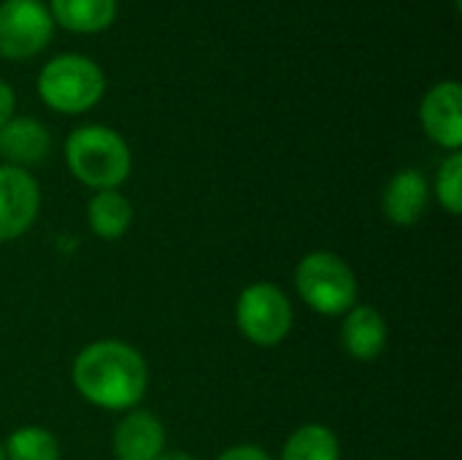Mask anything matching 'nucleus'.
Here are the masks:
<instances>
[{
  "instance_id": "1",
  "label": "nucleus",
  "mask_w": 462,
  "mask_h": 460,
  "mask_svg": "<svg viewBox=\"0 0 462 460\" xmlns=\"http://www.w3.org/2000/svg\"><path fill=\"white\" fill-rule=\"evenodd\" d=\"M70 380L87 404L106 412H130L146 393L149 366L133 344L100 339L76 355Z\"/></svg>"
},
{
  "instance_id": "2",
  "label": "nucleus",
  "mask_w": 462,
  "mask_h": 460,
  "mask_svg": "<svg viewBox=\"0 0 462 460\" xmlns=\"http://www.w3.org/2000/svg\"><path fill=\"white\" fill-rule=\"evenodd\" d=\"M68 171L95 192L119 190L133 168L127 141L106 125H81L65 138Z\"/></svg>"
},
{
  "instance_id": "3",
  "label": "nucleus",
  "mask_w": 462,
  "mask_h": 460,
  "mask_svg": "<svg viewBox=\"0 0 462 460\" xmlns=\"http://www.w3.org/2000/svg\"><path fill=\"white\" fill-rule=\"evenodd\" d=\"M106 92L103 68L87 54H57L38 73V95L57 114H84Z\"/></svg>"
},
{
  "instance_id": "4",
  "label": "nucleus",
  "mask_w": 462,
  "mask_h": 460,
  "mask_svg": "<svg viewBox=\"0 0 462 460\" xmlns=\"http://www.w3.org/2000/svg\"><path fill=\"white\" fill-rule=\"evenodd\" d=\"M298 296L322 317H341L357 304V277L349 263L328 249L300 258L295 268Z\"/></svg>"
},
{
  "instance_id": "5",
  "label": "nucleus",
  "mask_w": 462,
  "mask_h": 460,
  "mask_svg": "<svg viewBox=\"0 0 462 460\" xmlns=\"http://www.w3.org/2000/svg\"><path fill=\"white\" fill-rule=\"evenodd\" d=\"M292 304L273 282H254L236 301V325L241 336L257 347H276L292 331Z\"/></svg>"
},
{
  "instance_id": "6",
  "label": "nucleus",
  "mask_w": 462,
  "mask_h": 460,
  "mask_svg": "<svg viewBox=\"0 0 462 460\" xmlns=\"http://www.w3.org/2000/svg\"><path fill=\"white\" fill-rule=\"evenodd\" d=\"M54 19L41 0H3L0 3V57L30 60L49 46Z\"/></svg>"
},
{
  "instance_id": "7",
  "label": "nucleus",
  "mask_w": 462,
  "mask_h": 460,
  "mask_svg": "<svg viewBox=\"0 0 462 460\" xmlns=\"http://www.w3.org/2000/svg\"><path fill=\"white\" fill-rule=\"evenodd\" d=\"M41 209V187L30 171L0 165V241L24 236Z\"/></svg>"
},
{
  "instance_id": "8",
  "label": "nucleus",
  "mask_w": 462,
  "mask_h": 460,
  "mask_svg": "<svg viewBox=\"0 0 462 460\" xmlns=\"http://www.w3.org/2000/svg\"><path fill=\"white\" fill-rule=\"evenodd\" d=\"M420 122L430 141L449 152L462 146V87L460 81L447 79L433 84L420 106Z\"/></svg>"
},
{
  "instance_id": "9",
  "label": "nucleus",
  "mask_w": 462,
  "mask_h": 460,
  "mask_svg": "<svg viewBox=\"0 0 462 460\" xmlns=\"http://www.w3.org/2000/svg\"><path fill=\"white\" fill-rule=\"evenodd\" d=\"M165 426L146 409H130L114 428L116 460H157L165 453Z\"/></svg>"
},
{
  "instance_id": "10",
  "label": "nucleus",
  "mask_w": 462,
  "mask_h": 460,
  "mask_svg": "<svg viewBox=\"0 0 462 460\" xmlns=\"http://www.w3.org/2000/svg\"><path fill=\"white\" fill-rule=\"evenodd\" d=\"M428 203H430V184H428L425 174L417 168H403V171L393 174V179L387 182L384 195H382L384 217L401 228L417 225L422 220V214L428 211Z\"/></svg>"
},
{
  "instance_id": "11",
  "label": "nucleus",
  "mask_w": 462,
  "mask_h": 460,
  "mask_svg": "<svg viewBox=\"0 0 462 460\" xmlns=\"http://www.w3.org/2000/svg\"><path fill=\"white\" fill-rule=\"evenodd\" d=\"M341 347L355 361H376L387 347V323L382 312L355 304L341 323Z\"/></svg>"
},
{
  "instance_id": "12",
  "label": "nucleus",
  "mask_w": 462,
  "mask_h": 460,
  "mask_svg": "<svg viewBox=\"0 0 462 460\" xmlns=\"http://www.w3.org/2000/svg\"><path fill=\"white\" fill-rule=\"evenodd\" d=\"M51 146V136L43 122L32 117H14L0 127V155L8 160L5 165L24 168L46 160Z\"/></svg>"
},
{
  "instance_id": "13",
  "label": "nucleus",
  "mask_w": 462,
  "mask_h": 460,
  "mask_svg": "<svg viewBox=\"0 0 462 460\" xmlns=\"http://www.w3.org/2000/svg\"><path fill=\"white\" fill-rule=\"evenodd\" d=\"M49 14L54 24L70 33H103L116 19V0H51Z\"/></svg>"
},
{
  "instance_id": "14",
  "label": "nucleus",
  "mask_w": 462,
  "mask_h": 460,
  "mask_svg": "<svg viewBox=\"0 0 462 460\" xmlns=\"http://www.w3.org/2000/svg\"><path fill=\"white\" fill-rule=\"evenodd\" d=\"M87 225L97 239L116 241L133 225V203L119 190H100L87 203Z\"/></svg>"
},
{
  "instance_id": "15",
  "label": "nucleus",
  "mask_w": 462,
  "mask_h": 460,
  "mask_svg": "<svg viewBox=\"0 0 462 460\" xmlns=\"http://www.w3.org/2000/svg\"><path fill=\"white\" fill-rule=\"evenodd\" d=\"M279 460H341V442L333 428L306 423L287 437Z\"/></svg>"
},
{
  "instance_id": "16",
  "label": "nucleus",
  "mask_w": 462,
  "mask_h": 460,
  "mask_svg": "<svg viewBox=\"0 0 462 460\" xmlns=\"http://www.w3.org/2000/svg\"><path fill=\"white\" fill-rule=\"evenodd\" d=\"M5 460H60L62 447L43 426H22L8 434L3 445Z\"/></svg>"
},
{
  "instance_id": "17",
  "label": "nucleus",
  "mask_w": 462,
  "mask_h": 460,
  "mask_svg": "<svg viewBox=\"0 0 462 460\" xmlns=\"http://www.w3.org/2000/svg\"><path fill=\"white\" fill-rule=\"evenodd\" d=\"M436 198L449 214H462V152H449L436 174Z\"/></svg>"
},
{
  "instance_id": "18",
  "label": "nucleus",
  "mask_w": 462,
  "mask_h": 460,
  "mask_svg": "<svg viewBox=\"0 0 462 460\" xmlns=\"http://www.w3.org/2000/svg\"><path fill=\"white\" fill-rule=\"evenodd\" d=\"M217 460H273L263 447L257 445H236V447H227Z\"/></svg>"
},
{
  "instance_id": "19",
  "label": "nucleus",
  "mask_w": 462,
  "mask_h": 460,
  "mask_svg": "<svg viewBox=\"0 0 462 460\" xmlns=\"http://www.w3.org/2000/svg\"><path fill=\"white\" fill-rule=\"evenodd\" d=\"M14 111H16V92L8 81L0 79V127L14 119Z\"/></svg>"
},
{
  "instance_id": "20",
  "label": "nucleus",
  "mask_w": 462,
  "mask_h": 460,
  "mask_svg": "<svg viewBox=\"0 0 462 460\" xmlns=\"http://www.w3.org/2000/svg\"><path fill=\"white\" fill-rule=\"evenodd\" d=\"M157 460H195L189 453H181V450H165Z\"/></svg>"
},
{
  "instance_id": "21",
  "label": "nucleus",
  "mask_w": 462,
  "mask_h": 460,
  "mask_svg": "<svg viewBox=\"0 0 462 460\" xmlns=\"http://www.w3.org/2000/svg\"><path fill=\"white\" fill-rule=\"evenodd\" d=\"M0 460H5V453H3V445H0Z\"/></svg>"
}]
</instances>
